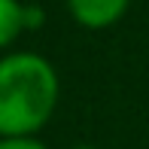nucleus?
Returning <instances> with one entry per match:
<instances>
[{
    "instance_id": "nucleus-2",
    "label": "nucleus",
    "mask_w": 149,
    "mask_h": 149,
    "mask_svg": "<svg viewBox=\"0 0 149 149\" xmlns=\"http://www.w3.org/2000/svg\"><path fill=\"white\" fill-rule=\"evenodd\" d=\"M128 0H70L73 15L88 28H104L125 12Z\"/></svg>"
},
{
    "instance_id": "nucleus-1",
    "label": "nucleus",
    "mask_w": 149,
    "mask_h": 149,
    "mask_svg": "<svg viewBox=\"0 0 149 149\" xmlns=\"http://www.w3.org/2000/svg\"><path fill=\"white\" fill-rule=\"evenodd\" d=\"M58 76L49 61L22 52L0 61V134L24 137L52 116Z\"/></svg>"
},
{
    "instance_id": "nucleus-3",
    "label": "nucleus",
    "mask_w": 149,
    "mask_h": 149,
    "mask_svg": "<svg viewBox=\"0 0 149 149\" xmlns=\"http://www.w3.org/2000/svg\"><path fill=\"white\" fill-rule=\"evenodd\" d=\"M24 24V9L15 0H0V46H6Z\"/></svg>"
},
{
    "instance_id": "nucleus-5",
    "label": "nucleus",
    "mask_w": 149,
    "mask_h": 149,
    "mask_svg": "<svg viewBox=\"0 0 149 149\" xmlns=\"http://www.w3.org/2000/svg\"><path fill=\"white\" fill-rule=\"evenodd\" d=\"M76 149H94V146H76Z\"/></svg>"
},
{
    "instance_id": "nucleus-4",
    "label": "nucleus",
    "mask_w": 149,
    "mask_h": 149,
    "mask_svg": "<svg viewBox=\"0 0 149 149\" xmlns=\"http://www.w3.org/2000/svg\"><path fill=\"white\" fill-rule=\"evenodd\" d=\"M0 149H46V146L28 137H9V140H0Z\"/></svg>"
}]
</instances>
